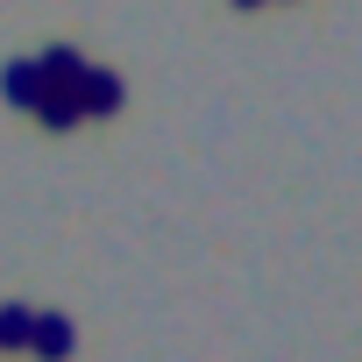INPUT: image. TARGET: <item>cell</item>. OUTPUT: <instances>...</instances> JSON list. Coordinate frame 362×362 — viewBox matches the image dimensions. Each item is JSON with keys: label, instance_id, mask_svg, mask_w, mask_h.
I'll return each instance as SVG.
<instances>
[{"label": "cell", "instance_id": "7a4b0ae2", "mask_svg": "<svg viewBox=\"0 0 362 362\" xmlns=\"http://www.w3.org/2000/svg\"><path fill=\"white\" fill-rule=\"evenodd\" d=\"M43 71H36V57H8V64H0V100H8V107H43Z\"/></svg>", "mask_w": 362, "mask_h": 362}, {"label": "cell", "instance_id": "3957f363", "mask_svg": "<svg viewBox=\"0 0 362 362\" xmlns=\"http://www.w3.org/2000/svg\"><path fill=\"white\" fill-rule=\"evenodd\" d=\"M29 348H36L43 362H64V355L78 348V327H71L64 313H36V334H29Z\"/></svg>", "mask_w": 362, "mask_h": 362}, {"label": "cell", "instance_id": "5b68a950", "mask_svg": "<svg viewBox=\"0 0 362 362\" xmlns=\"http://www.w3.org/2000/svg\"><path fill=\"white\" fill-rule=\"evenodd\" d=\"M36 121H43V128H78V121H86V107H78V93L50 86V93H43V107H36Z\"/></svg>", "mask_w": 362, "mask_h": 362}, {"label": "cell", "instance_id": "8992f818", "mask_svg": "<svg viewBox=\"0 0 362 362\" xmlns=\"http://www.w3.org/2000/svg\"><path fill=\"white\" fill-rule=\"evenodd\" d=\"M29 334H36L29 305H0V348H29Z\"/></svg>", "mask_w": 362, "mask_h": 362}, {"label": "cell", "instance_id": "6da1fadb", "mask_svg": "<svg viewBox=\"0 0 362 362\" xmlns=\"http://www.w3.org/2000/svg\"><path fill=\"white\" fill-rule=\"evenodd\" d=\"M121 100H128L121 71H107V64H86V78H78V107L107 121V114H121Z\"/></svg>", "mask_w": 362, "mask_h": 362}, {"label": "cell", "instance_id": "277c9868", "mask_svg": "<svg viewBox=\"0 0 362 362\" xmlns=\"http://www.w3.org/2000/svg\"><path fill=\"white\" fill-rule=\"evenodd\" d=\"M36 71H43V86H64V93H78V78H86V57H78L71 43H50V50L36 57Z\"/></svg>", "mask_w": 362, "mask_h": 362}, {"label": "cell", "instance_id": "52a82bcc", "mask_svg": "<svg viewBox=\"0 0 362 362\" xmlns=\"http://www.w3.org/2000/svg\"><path fill=\"white\" fill-rule=\"evenodd\" d=\"M235 8H256V0H235Z\"/></svg>", "mask_w": 362, "mask_h": 362}]
</instances>
